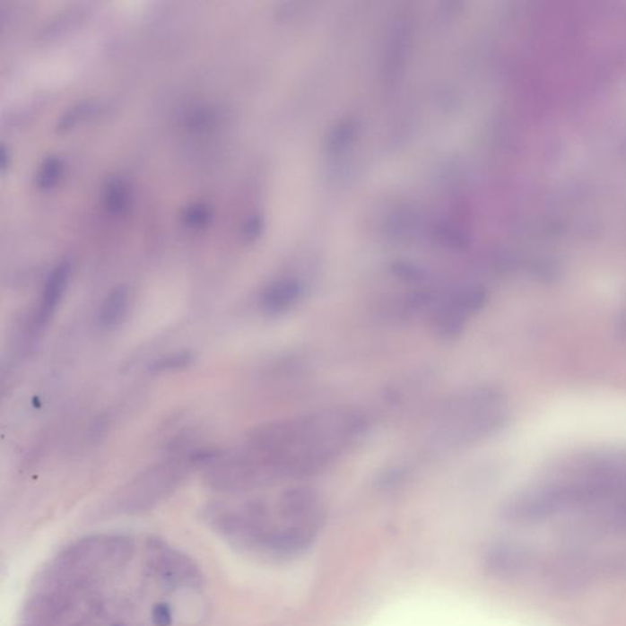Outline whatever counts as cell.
Instances as JSON below:
<instances>
[{"instance_id":"obj_1","label":"cell","mask_w":626,"mask_h":626,"mask_svg":"<svg viewBox=\"0 0 626 626\" xmlns=\"http://www.w3.org/2000/svg\"><path fill=\"white\" fill-rule=\"evenodd\" d=\"M204 582L163 542L96 535L60 551L30 588L18 626H200Z\"/></svg>"},{"instance_id":"obj_2","label":"cell","mask_w":626,"mask_h":626,"mask_svg":"<svg viewBox=\"0 0 626 626\" xmlns=\"http://www.w3.org/2000/svg\"><path fill=\"white\" fill-rule=\"evenodd\" d=\"M370 421L332 407L258 427L239 452L260 488L325 473L365 437Z\"/></svg>"},{"instance_id":"obj_3","label":"cell","mask_w":626,"mask_h":626,"mask_svg":"<svg viewBox=\"0 0 626 626\" xmlns=\"http://www.w3.org/2000/svg\"><path fill=\"white\" fill-rule=\"evenodd\" d=\"M325 521L321 496L311 487L292 486L274 497L239 500L234 508V540L245 553L288 561L313 546Z\"/></svg>"},{"instance_id":"obj_4","label":"cell","mask_w":626,"mask_h":626,"mask_svg":"<svg viewBox=\"0 0 626 626\" xmlns=\"http://www.w3.org/2000/svg\"><path fill=\"white\" fill-rule=\"evenodd\" d=\"M509 404L496 387L467 388L446 400L434 415V447L456 449L490 439L506 427Z\"/></svg>"},{"instance_id":"obj_5","label":"cell","mask_w":626,"mask_h":626,"mask_svg":"<svg viewBox=\"0 0 626 626\" xmlns=\"http://www.w3.org/2000/svg\"><path fill=\"white\" fill-rule=\"evenodd\" d=\"M487 292L480 287H464L447 292L430 305V319L440 338H459L471 319L486 306Z\"/></svg>"},{"instance_id":"obj_6","label":"cell","mask_w":626,"mask_h":626,"mask_svg":"<svg viewBox=\"0 0 626 626\" xmlns=\"http://www.w3.org/2000/svg\"><path fill=\"white\" fill-rule=\"evenodd\" d=\"M72 274V264L69 261H62L58 265H54L50 274L47 275L45 284H43L42 291H40L35 312H33V328H45L50 322V319L56 316L60 302H62L64 296L66 294Z\"/></svg>"},{"instance_id":"obj_7","label":"cell","mask_w":626,"mask_h":626,"mask_svg":"<svg viewBox=\"0 0 626 626\" xmlns=\"http://www.w3.org/2000/svg\"><path fill=\"white\" fill-rule=\"evenodd\" d=\"M306 296L300 279L281 278L269 283L258 298V308L268 317H281L298 308Z\"/></svg>"},{"instance_id":"obj_8","label":"cell","mask_w":626,"mask_h":626,"mask_svg":"<svg viewBox=\"0 0 626 626\" xmlns=\"http://www.w3.org/2000/svg\"><path fill=\"white\" fill-rule=\"evenodd\" d=\"M533 561V554L526 548L501 542L488 548L483 565L494 577L513 578L525 573Z\"/></svg>"},{"instance_id":"obj_9","label":"cell","mask_w":626,"mask_h":626,"mask_svg":"<svg viewBox=\"0 0 626 626\" xmlns=\"http://www.w3.org/2000/svg\"><path fill=\"white\" fill-rule=\"evenodd\" d=\"M130 309L129 289L119 285L108 292L99 311V325L106 331H113L126 321Z\"/></svg>"},{"instance_id":"obj_10","label":"cell","mask_w":626,"mask_h":626,"mask_svg":"<svg viewBox=\"0 0 626 626\" xmlns=\"http://www.w3.org/2000/svg\"><path fill=\"white\" fill-rule=\"evenodd\" d=\"M102 204L108 213H126L133 204V190L129 181L121 177L110 178L103 187Z\"/></svg>"},{"instance_id":"obj_11","label":"cell","mask_w":626,"mask_h":626,"mask_svg":"<svg viewBox=\"0 0 626 626\" xmlns=\"http://www.w3.org/2000/svg\"><path fill=\"white\" fill-rule=\"evenodd\" d=\"M65 173V161L59 156H48L40 161L35 174V183L39 188L48 190L57 187Z\"/></svg>"},{"instance_id":"obj_12","label":"cell","mask_w":626,"mask_h":626,"mask_svg":"<svg viewBox=\"0 0 626 626\" xmlns=\"http://www.w3.org/2000/svg\"><path fill=\"white\" fill-rule=\"evenodd\" d=\"M180 218L183 224L188 228H206L213 221L214 211L210 204H204V202H194V204L184 207Z\"/></svg>"},{"instance_id":"obj_13","label":"cell","mask_w":626,"mask_h":626,"mask_svg":"<svg viewBox=\"0 0 626 626\" xmlns=\"http://www.w3.org/2000/svg\"><path fill=\"white\" fill-rule=\"evenodd\" d=\"M194 353L188 350L174 352L161 356L151 365V370L156 373L177 372L193 365Z\"/></svg>"},{"instance_id":"obj_14","label":"cell","mask_w":626,"mask_h":626,"mask_svg":"<svg viewBox=\"0 0 626 626\" xmlns=\"http://www.w3.org/2000/svg\"><path fill=\"white\" fill-rule=\"evenodd\" d=\"M96 107L92 103L83 102L77 103L75 106L70 107L66 112H64L58 119V129L66 130L69 127L76 126L81 120L86 119Z\"/></svg>"},{"instance_id":"obj_15","label":"cell","mask_w":626,"mask_h":626,"mask_svg":"<svg viewBox=\"0 0 626 626\" xmlns=\"http://www.w3.org/2000/svg\"><path fill=\"white\" fill-rule=\"evenodd\" d=\"M261 223L258 220H252L248 222V224L245 225L244 234L247 238H255L260 234V230L257 228L260 227Z\"/></svg>"}]
</instances>
